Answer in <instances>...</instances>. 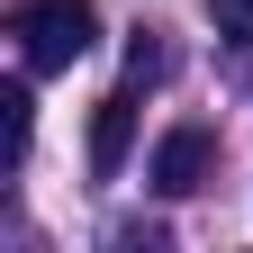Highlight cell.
<instances>
[{"instance_id":"1","label":"cell","mask_w":253,"mask_h":253,"mask_svg":"<svg viewBox=\"0 0 253 253\" xmlns=\"http://www.w3.org/2000/svg\"><path fill=\"white\" fill-rule=\"evenodd\" d=\"M9 37L27 54V73H73L90 54V37H100V9H90V0H27Z\"/></svg>"},{"instance_id":"4","label":"cell","mask_w":253,"mask_h":253,"mask_svg":"<svg viewBox=\"0 0 253 253\" xmlns=\"http://www.w3.org/2000/svg\"><path fill=\"white\" fill-rule=\"evenodd\" d=\"M0 126H9V163H27V136H37V100H27V82L0 90Z\"/></svg>"},{"instance_id":"2","label":"cell","mask_w":253,"mask_h":253,"mask_svg":"<svg viewBox=\"0 0 253 253\" xmlns=\"http://www.w3.org/2000/svg\"><path fill=\"white\" fill-rule=\"evenodd\" d=\"M208 172H217V136H208V126H163L145 181L163 190V199H190V190H208Z\"/></svg>"},{"instance_id":"5","label":"cell","mask_w":253,"mask_h":253,"mask_svg":"<svg viewBox=\"0 0 253 253\" xmlns=\"http://www.w3.org/2000/svg\"><path fill=\"white\" fill-rule=\"evenodd\" d=\"M208 27L226 45H253V0H208Z\"/></svg>"},{"instance_id":"6","label":"cell","mask_w":253,"mask_h":253,"mask_svg":"<svg viewBox=\"0 0 253 253\" xmlns=\"http://www.w3.org/2000/svg\"><path fill=\"white\" fill-rule=\"evenodd\" d=\"M126 82H163V45H154V27H136V45H126Z\"/></svg>"},{"instance_id":"3","label":"cell","mask_w":253,"mask_h":253,"mask_svg":"<svg viewBox=\"0 0 253 253\" xmlns=\"http://www.w3.org/2000/svg\"><path fill=\"white\" fill-rule=\"evenodd\" d=\"M126 145H136V82H126V90H109V100L90 109V172H100V181H118Z\"/></svg>"}]
</instances>
